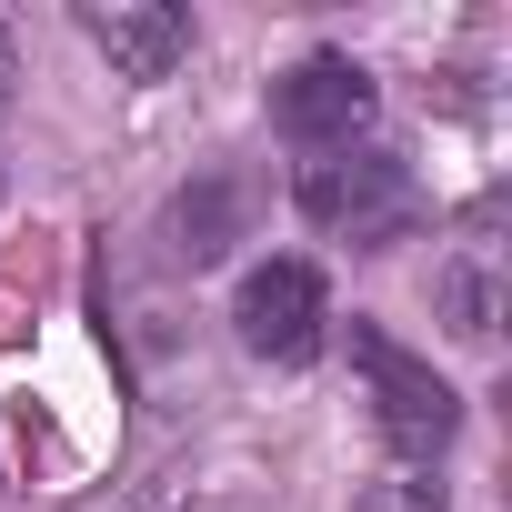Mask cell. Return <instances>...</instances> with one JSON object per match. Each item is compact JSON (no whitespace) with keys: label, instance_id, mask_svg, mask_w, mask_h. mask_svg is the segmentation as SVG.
Segmentation results:
<instances>
[{"label":"cell","instance_id":"7a4b0ae2","mask_svg":"<svg viewBox=\"0 0 512 512\" xmlns=\"http://www.w3.org/2000/svg\"><path fill=\"white\" fill-rule=\"evenodd\" d=\"M352 362L372 372V402H382V442H392L402 462H442V442H452L462 402L432 382V362H412L402 342H382V332H362V322H352Z\"/></svg>","mask_w":512,"mask_h":512},{"label":"cell","instance_id":"3957f363","mask_svg":"<svg viewBox=\"0 0 512 512\" xmlns=\"http://www.w3.org/2000/svg\"><path fill=\"white\" fill-rule=\"evenodd\" d=\"M272 121H282L292 141H312V151H352V131L372 121V71H362V61H342V51H312V61H292V71H282Z\"/></svg>","mask_w":512,"mask_h":512},{"label":"cell","instance_id":"277c9868","mask_svg":"<svg viewBox=\"0 0 512 512\" xmlns=\"http://www.w3.org/2000/svg\"><path fill=\"white\" fill-rule=\"evenodd\" d=\"M231 322H241V342L262 352V362H312V342H322V322H332L322 272H312V262H262V272L241 282Z\"/></svg>","mask_w":512,"mask_h":512},{"label":"cell","instance_id":"6da1fadb","mask_svg":"<svg viewBox=\"0 0 512 512\" xmlns=\"http://www.w3.org/2000/svg\"><path fill=\"white\" fill-rule=\"evenodd\" d=\"M302 221L332 231V241L382 251V241H402L422 221V191H412V171L392 151H332V161L302 171Z\"/></svg>","mask_w":512,"mask_h":512},{"label":"cell","instance_id":"8992f818","mask_svg":"<svg viewBox=\"0 0 512 512\" xmlns=\"http://www.w3.org/2000/svg\"><path fill=\"white\" fill-rule=\"evenodd\" d=\"M362 512H442V482H422V472H392Z\"/></svg>","mask_w":512,"mask_h":512},{"label":"cell","instance_id":"5b68a950","mask_svg":"<svg viewBox=\"0 0 512 512\" xmlns=\"http://www.w3.org/2000/svg\"><path fill=\"white\" fill-rule=\"evenodd\" d=\"M81 31L101 41V61L121 81H171V61L191 51V21L171 11V0H91Z\"/></svg>","mask_w":512,"mask_h":512},{"label":"cell","instance_id":"52a82bcc","mask_svg":"<svg viewBox=\"0 0 512 512\" xmlns=\"http://www.w3.org/2000/svg\"><path fill=\"white\" fill-rule=\"evenodd\" d=\"M0 91H11V41H0Z\"/></svg>","mask_w":512,"mask_h":512}]
</instances>
